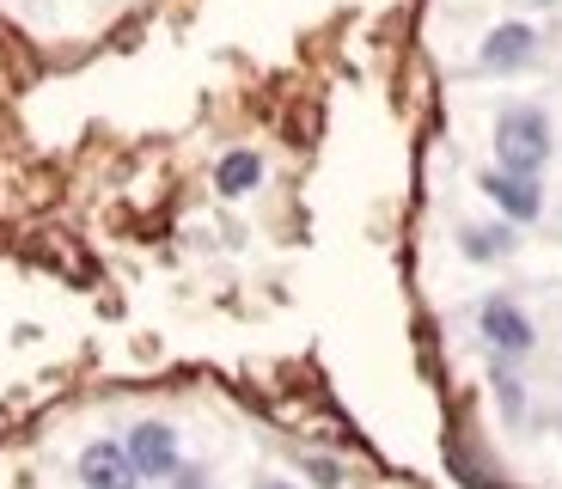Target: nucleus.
Here are the masks:
<instances>
[{"mask_svg":"<svg viewBox=\"0 0 562 489\" xmlns=\"http://www.w3.org/2000/svg\"><path fill=\"white\" fill-rule=\"evenodd\" d=\"M263 178H269V166H263V154H257V147H226V154L214 159V190H221L226 202H239V196L263 190Z\"/></svg>","mask_w":562,"mask_h":489,"instance_id":"9","label":"nucleus"},{"mask_svg":"<svg viewBox=\"0 0 562 489\" xmlns=\"http://www.w3.org/2000/svg\"><path fill=\"white\" fill-rule=\"evenodd\" d=\"M251 489H300V484H294V477H257Z\"/></svg>","mask_w":562,"mask_h":489,"instance_id":"11","label":"nucleus"},{"mask_svg":"<svg viewBox=\"0 0 562 489\" xmlns=\"http://www.w3.org/2000/svg\"><path fill=\"white\" fill-rule=\"evenodd\" d=\"M490 398H495V416H502L507 429H526V422H532V391H526V379H520V362L490 355Z\"/></svg>","mask_w":562,"mask_h":489,"instance_id":"8","label":"nucleus"},{"mask_svg":"<svg viewBox=\"0 0 562 489\" xmlns=\"http://www.w3.org/2000/svg\"><path fill=\"white\" fill-rule=\"evenodd\" d=\"M538 56H544V31H538L532 19H495V25L483 31V43H477V62H471V74H483V80L532 74Z\"/></svg>","mask_w":562,"mask_h":489,"instance_id":"2","label":"nucleus"},{"mask_svg":"<svg viewBox=\"0 0 562 489\" xmlns=\"http://www.w3.org/2000/svg\"><path fill=\"white\" fill-rule=\"evenodd\" d=\"M123 447H128V465H135L140 484H159V489H166L171 471L190 459V453H183L178 422H166V416H135L123 429Z\"/></svg>","mask_w":562,"mask_h":489,"instance_id":"4","label":"nucleus"},{"mask_svg":"<svg viewBox=\"0 0 562 489\" xmlns=\"http://www.w3.org/2000/svg\"><path fill=\"white\" fill-rule=\"evenodd\" d=\"M477 190L490 196V209L502 214L507 226H538L544 221V209H550V190H544V178H526V171H502V166H490V171H477Z\"/></svg>","mask_w":562,"mask_h":489,"instance_id":"5","label":"nucleus"},{"mask_svg":"<svg viewBox=\"0 0 562 489\" xmlns=\"http://www.w3.org/2000/svg\"><path fill=\"white\" fill-rule=\"evenodd\" d=\"M532 7H562V0H532Z\"/></svg>","mask_w":562,"mask_h":489,"instance_id":"12","label":"nucleus"},{"mask_svg":"<svg viewBox=\"0 0 562 489\" xmlns=\"http://www.w3.org/2000/svg\"><path fill=\"white\" fill-rule=\"evenodd\" d=\"M74 477H80V489H147L135 477V465H128V447L111 441V434L86 441L80 459H74Z\"/></svg>","mask_w":562,"mask_h":489,"instance_id":"6","label":"nucleus"},{"mask_svg":"<svg viewBox=\"0 0 562 489\" xmlns=\"http://www.w3.org/2000/svg\"><path fill=\"white\" fill-rule=\"evenodd\" d=\"M490 147L502 171H526V178H544V166L557 159V123L538 98H507L490 123Z\"/></svg>","mask_w":562,"mask_h":489,"instance_id":"1","label":"nucleus"},{"mask_svg":"<svg viewBox=\"0 0 562 489\" xmlns=\"http://www.w3.org/2000/svg\"><path fill=\"white\" fill-rule=\"evenodd\" d=\"M166 489H214V465L209 459H183L178 471H171Z\"/></svg>","mask_w":562,"mask_h":489,"instance_id":"10","label":"nucleus"},{"mask_svg":"<svg viewBox=\"0 0 562 489\" xmlns=\"http://www.w3.org/2000/svg\"><path fill=\"white\" fill-rule=\"evenodd\" d=\"M557 434H562V416H557Z\"/></svg>","mask_w":562,"mask_h":489,"instance_id":"13","label":"nucleus"},{"mask_svg":"<svg viewBox=\"0 0 562 489\" xmlns=\"http://www.w3.org/2000/svg\"><path fill=\"white\" fill-rule=\"evenodd\" d=\"M459 252L464 264H507V257L520 252V226H507L502 214L495 221H459Z\"/></svg>","mask_w":562,"mask_h":489,"instance_id":"7","label":"nucleus"},{"mask_svg":"<svg viewBox=\"0 0 562 489\" xmlns=\"http://www.w3.org/2000/svg\"><path fill=\"white\" fill-rule=\"evenodd\" d=\"M471 319H477L483 349L502 355V362H526V355H538V324H532V312H526L514 293H483Z\"/></svg>","mask_w":562,"mask_h":489,"instance_id":"3","label":"nucleus"}]
</instances>
